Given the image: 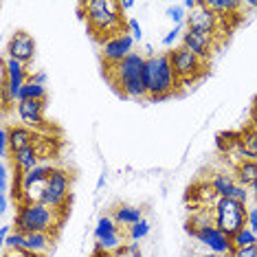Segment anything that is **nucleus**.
Wrapping results in <instances>:
<instances>
[{
  "mask_svg": "<svg viewBox=\"0 0 257 257\" xmlns=\"http://www.w3.org/2000/svg\"><path fill=\"white\" fill-rule=\"evenodd\" d=\"M79 9L84 11L81 18L86 20V27L97 42L103 44L106 40L125 33L127 20H123V11L114 0H88L79 3Z\"/></svg>",
  "mask_w": 257,
  "mask_h": 257,
  "instance_id": "f257e3e1",
  "label": "nucleus"
},
{
  "mask_svg": "<svg viewBox=\"0 0 257 257\" xmlns=\"http://www.w3.org/2000/svg\"><path fill=\"white\" fill-rule=\"evenodd\" d=\"M145 57L141 53H130L121 64L110 68H103V75L114 86L116 92H121L127 99H148V88H145Z\"/></svg>",
  "mask_w": 257,
  "mask_h": 257,
  "instance_id": "f03ea898",
  "label": "nucleus"
},
{
  "mask_svg": "<svg viewBox=\"0 0 257 257\" xmlns=\"http://www.w3.org/2000/svg\"><path fill=\"white\" fill-rule=\"evenodd\" d=\"M145 88L150 101H163L178 90L180 81L172 68L169 53H156L145 57Z\"/></svg>",
  "mask_w": 257,
  "mask_h": 257,
  "instance_id": "7ed1b4c3",
  "label": "nucleus"
},
{
  "mask_svg": "<svg viewBox=\"0 0 257 257\" xmlns=\"http://www.w3.org/2000/svg\"><path fill=\"white\" fill-rule=\"evenodd\" d=\"M66 213L55 211L42 202H22L16 207L14 229L22 233H55L64 224Z\"/></svg>",
  "mask_w": 257,
  "mask_h": 257,
  "instance_id": "20e7f679",
  "label": "nucleus"
},
{
  "mask_svg": "<svg viewBox=\"0 0 257 257\" xmlns=\"http://www.w3.org/2000/svg\"><path fill=\"white\" fill-rule=\"evenodd\" d=\"M213 224L224 233L226 237H233L239 229L246 226V204L231 200V198H218L213 204Z\"/></svg>",
  "mask_w": 257,
  "mask_h": 257,
  "instance_id": "39448f33",
  "label": "nucleus"
},
{
  "mask_svg": "<svg viewBox=\"0 0 257 257\" xmlns=\"http://www.w3.org/2000/svg\"><path fill=\"white\" fill-rule=\"evenodd\" d=\"M71 187H73V176L68 169L57 167L51 178L46 180L44 194L40 198V202L46 204V207L55 209V211L66 213L68 204H71Z\"/></svg>",
  "mask_w": 257,
  "mask_h": 257,
  "instance_id": "423d86ee",
  "label": "nucleus"
},
{
  "mask_svg": "<svg viewBox=\"0 0 257 257\" xmlns=\"http://www.w3.org/2000/svg\"><path fill=\"white\" fill-rule=\"evenodd\" d=\"M169 60H172V68H174V73H176L180 86L194 84V81H198L209 71V64L202 62L200 57H196L189 49H185V46H176L174 51H169Z\"/></svg>",
  "mask_w": 257,
  "mask_h": 257,
  "instance_id": "0eeeda50",
  "label": "nucleus"
},
{
  "mask_svg": "<svg viewBox=\"0 0 257 257\" xmlns=\"http://www.w3.org/2000/svg\"><path fill=\"white\" fill-rule=\"evenodd\" d=\"M185 25H187L189 31L209 36V38H213L215 42H218V38L222 36L220 31H224V25H222V20L218 18V14L209 9L204 0H198V7L191 9L189 14H187V22H185Z\"/></svg>",
  "mask_w": 257,
  "mask_h": 257,
  "instance_id": "6e6552de",
  "label": "nucleus"
},
{
  "mask_svg": "<svg viewBox=\"0 0 257 257\" xmlns=\"http://www.w3.org/2000/svg\"><path fill=\"white\" fill-rule=\"evenodd\" d=\"M187 233L194 235L202 246L209 248V253H218V255H224V257H231L235 253L231 244V237H226L213 222H207V224H196V226H189L187 224Z\"/></svg>",
  "mask_w": 257,
  "mask_h": 257,
  "instance_id": "1a4fd4ad",
  "label": "nucleus"
},
{
  "mask_svg": "<svg viewBox=\"0 0 257 257\" xmlns=\"http://www.w3.org/2000/svg\"><path fill=\"white\" fill-rule=\"evenodd\" d=\"M130 53H134V38L130 33H121V36H114L106 40L101 44V62H103V68H110V66H116L125 60Z\"/></svg>",
  "mask_w": 257,
  "mask_h": 257,
  "instance_id": "9d476101",
  "label": "nucleus"
},
{
  "mask_svg": "<svg viewBox=\"0 0 257 257\" xmlns=\"http://www.w3.org/2000/svg\"><path fill=\"white\" fill-rule=\"evenodd\" d=\"M44 110H46V101L27 99V101L16 103V114H18L20 123L31 127V130H36V132L49 130V123H46V119H44Z\"/></svg>",
  "mask_w": 257,
  "mask_h": 257,
  "instance_id": "9b49d317",
  "label": "nucleus"
},
{
  "mask_svg": "<svg viewBox=\"0 0 257 257\" xmlns=\"http://www.w3.org/2000/svg\"><path fill=\"white\" fill-rule=\"evenodd\" d=\"M180 46L189 49L196 57H200L202 62L209 64L211 62V57H213V51L218 49V42H215L213 38H209V36H202V33H196V31L185 29L183 38H180Z\"/></svg>",
  "mask_w": 257,
  "mask_h": 257,
  "instance_id": "f8f14e48",
  "label": "nucleus"
},
{
  "mask_svg": "<svg viewBox=\"0 0 257 257\" xmlns=\"http://www.w3.org/2000/svg\"><path fill=\"white\" fill-rule=\"evenodd\" d=\"M7 57H14L22 64H27L36 57V40L27 31H16L7 42Z\"/></svg>",
  "mask_w": 257,
  "mask_h": 257,
  "instance_id": "ddd939ff",
  "label": "nucleus"
},
{
  "mask_svg": "<svg viewBox=\"0 0 257 257\" xmlns=\"http://www.w3.org/2000/svg\"><path fill=\"white\" fill-rule=\"evenodd\" d=\"M9 163H11V169L14 172H20V174H27L31 172L33 167H38L42 163V156L36 145H29V148H22V150H16L9 154Z\"/></svg>",
  "mask_w": 257,
  "mask_h": 257,
  "instance_id": "4468645a",
  "label": "nucleus"
},
{
  "mask_svg": "<svg viewBox=\"0 0 257 257\" xmlns=\"http://www.w3.org/2000/svg\"><path fill=\"white\" fill-rule=\"evenodd\" d=\"M38 137H40V132L31 130V127H27L22 123L9 125V148H11V152L29 148V145H36ZM11 152H9V154H11Z\"/></svg>",
  "mask_w": 257,
  "mask_h": 257,
  "instance_id": "2eb2a0df",
  "label": "nucleus"
},
{
  "mask_svg": "<svg viewBox=\"0 0 257 257\" xmlns=\"http://www.w3.org/2000/svg\"><path fill=\"white\" fill-rule=\"evenodd\" d=\"M55 244V235L53 233H27V246L25 250H31L36 255L46 257L51 248Z\"/></svg>",
  "mask_w": 257,
  "mask_h": 257,
  "instance_id": "dca6fc26",
  "label": "nucleus"
},
{
  "mask_svg": "<svg viewBox=\"0 0 257 257\" xmlns=\"http://www.w3.org/2000/svg\"><path fill=\"white\" fill-rule=\"evenodd\" d=\"M204 3L209 9L218 14L222 25H226V18H233V16H237L239 9H244V3H239V0H204Z\"/></svg>",
  "mask_w": 257,
  "mask_h": 257,
  "instance_id": "f3484780",
  "label": "nucleus"
},
{
  "mask_svg": "<svg viewBox=\"0 0 257 257\" xmlns=\"http://www.w3.org/2000/svg\"><path fill=\"white\" fill-rule=\"evenodd\" d=\"M209 185L213 187V191H215L218 198H229L237 183H235L233 172H215L213 176L209 178Z\"/></svg>",
  "mask_w": 257,
  "mask_h": 257,
  "instance_id": "a211bd4d",
  "label": "nucleus"
},
{
  "mask_svg": "<svg viewBox=\"0 0 257 257\" xmlns=\"http://www.w3.org/2000/svg\"><path fill=\"white\" fill-rule=\"evenodd\" d=\"M233 176H235V183L246 187L250 191V187L257 180V161H242L233 167Z\"/></svg>",
  "mask_w": 257,
  "mask_h": 257,
  "instance_id": "6ab92c4d",
  "label": "nucleus"
},
{
  "mask_svg": "<svg viewBox=\"0 0 257 257\" xmlns=\"http://www.w3.org/2000/svg\"><path fill=\"white\" fill-rule=\"evenodd\" d=\"M112 218L116 220V224L119 226H127V229H130V226H134L137 222L143 220V209L132 207V204H121V207L114 209Z\"/></svg>",
  "mask_w": 257,
  "mask_h": 257,
  "instance_id": "aec40b11",
  "label": "nucleus"
},
{
  "mask_svg": "<svg viewBox=\"0 0 257 257\" xmlns=\"http://www.w3.org/2000/svg\"><path fill=\"white\" fill-rule=\"evenodd\" d=\"M237 137H239V143H242L244 152L248 154V159L250 161H257V123L250 121V123L244 127V130L237 132Z\"/></svg>",
  "mask_w": 257,
  "mask_h": 257,
  "instance_id": "412c9836",
  "label": "nucleus"
},
{
  "mask_svg": "<svg viewBox=\"0 0 257 257\" xmlns=\"http://www.w3.org/2000/svg\"><path fill=\"white\" fill-rule=\"evenodd\" d=\"M49 92H46V86L42 84H36L33 79H29L25 86H22L20 95H18V101H27V99H33V101H46Z\"/></svg>",
  "mask_w": 257,
  "mask_h": 257,
  "instance_id": "4be33fe9",
  "label": "nucleus"
},
{
  "mask_svg": "<svg viewBox=\"0 0 257 257\" xmlns=\"http://www.w3.org/2000/svg\"><path fill=\"white\" fill-rule=\"evenodd\" d=\"M231 244L233 248H248V246H257V233H253L248 229V226H244V229H239L235 235L231 237Z\"/></svg>",
  "mask_w": 257,
  "mask_h": 257,
  "instance_id": "5701e85b",
  "label": "nucleus"
},
{
  "mask_svg": "<svg viewBox=\"0 0 257 257\" xmlns=\"http://www.w3.org/2000/svg\"><path fill=\"white\" fill-rule=\"evenodd\" d=\"M112 233H119V224L112 215H101L97 220V226H95V239H101L106 235H112Z\"/></svg>",
  "mask_w": 257,
  "mask_h": 257,
  "instance_id": "b1692460",
  "label": "nucleus"
},
{
  "mask_svg": "<svg viewBox=\"0 0 257 257\" xmlns=\"http://www.w3.org/2000/svg\"><path fill=\"white\" fill-rule=\"evenodd\" d=\"M150 229H152L150 220L143 218L141 222H137L134 226H130V229H127V239H130V242H139V239H143V237L150 235Z\"/></svg>",
  "mask_w": 257,
  "mask_h": 257,
  "instance_id": "393cba45",
  "label": "nucleus"
},
{
  "mask_svg": "<svg viewBox=\"0 0 257 257\" xmlns=\"http://www.w3.org/2000/svg\"><path fill=\"white\" fill-rule=\"evenodd\" d=\"M3 246H5V248H25V246H27V233L14 231V233H11V235L3 242Z\"/></svg>",
  "mask_w": 257,
  "mask_h": 257,
  "instance_id": "a878e982",
  "label": "nucleus"
},
{
  "mask_svg": "<svg viewBox=\"0 0 257 257\" xmlns=\"http://www.w3.org/2000/svg\"><path fill=\"white\" fill-rule=\"evenodd\" d=\"M165 16L174 22V27H178V25H183V22H187V14H185L183 7H169L165 11Z\"/></svg>",
  "mask_w": 257,
  "mask_h": 257,
  "instance_id": "bb28decb",
  "label": "nucleus"
},
{
  "mask_svg": "<svg viewBox=\"0 0 257 257\" xmlns=\"http://www.w3.org/2000/svg\"><path fill=\"white\" fill-rule=\"evenodd\" d=\"M119 257H143L141 248H139V242H130V244H123L119 250H116Z\"/></svg>",
  "mask_w": 257,
  "mask_h": 257,
  "instance_id": "cd10ccee",
  "label": "nucleus"
},
{
  "mask_svg": "<svg viewBox=\"0 0 257 257\" xmlns=\"http://www.w3.org/2000/svg\"><path fill=\"white\" fill-rule=\"evenodd\" d=\"M125 31L134 38V42H141V40H143V27L139 25V20H137V18H127V27H125Z\"/></svg>",
  "mask_w": 257,
  "mask_h": 257,
  "instance_id": "c85d7f7f",
  "label": "nucleus"
},
{
  "mask_svg": "<svg viewBox=\"0 0 257 257\" xmlns=\"http://www.w3.org/2000/svg\"><path fill=\"white\" fill-rule=\"evenodd\" d=\"M9 125H5L3 130H0V154H3V161L9 159Z\"/></svg>",
  "mask_w": 257,
  "mask_h": 257,
  "instance_id": "c756f323",
  "label": "nucleus"
},
{
  "mask_svg": "<svg viewBox=\"0 0 257 257\" xmlns=\"http://www.w3.org/2000/svg\"><path fill=\"white\" fill-rule=\"evenodd\" d=\"M183 33H185V31H183V25L174 27V29H172V31H169V33H167V36H165V38H163V40H161V42H163V46H172L174 42H176V40H180V38H183Z\"/></svg>",
  "mask_w": 257,
  "mask_h": 257,
  "instance_id": "7c9ffc66",
  "label": "nucleus"
},
{
  "mask_svg": "<svg viewBox=\"0 0 257 257\" xmlns=\"http://www.w3.org/2000/svg\"><path fill=\"white\" fill-rule=\"evenodd\" d=\"M248 189H246V187H242V185H235V189H233L231 191V200H237V202H242V204H246L248 202Z\"/></svg>",
  "mask_w": 257,
  "mask_h": 257,
  "instance_id": "2f4dec72",
  "label": "nucleus"
},
{
  "mask_svg": "<svg viewBox=\"0 0 257 257\" xmlns=\"http://www.w3.org/2000/svg\"><path fill=\"white\" fill-rule=\"evenodd\" d=\"M3 257H42V255H36V253L25 250V248H5Z\"/></svg>",
  "mask_w": 257,
  "mask_h": 257,
  "instance_id": "473e14b6",
  "label": "nucleus"
},
{
  "mask_svg": "<svg viewBox=\"0 0 257 257\" xmlns=\"http://www.w3.org/2000/svg\"><path fill=\"white\" fill-rule=\"evenodd\" d=\"M246 226L253 233H257V207H255V204L246 209Z\"/></svg>",
  "mask_w": 257,
  "mask_h": 257,
  "instance_id": "72a5a7b5",
  "label": "nucleus"
},
{
  "mask_svg": "<svg viewBox=\"0 0 257 257\" xmlns=\"http://www.w3.org/2000/svg\"><path fill=\"white\" fill-rule=\"evenodd\" d=\"M231 257H257V246H248V248H237Z\"/></svg>",
  "mask_w": 257,
  "mask_h": 257,
  "instance_id": "f704fd0d",
  "label": "nucleus"
},
{
  "mask_svg": "<svg viewBox=\"0 0 257 257\" xmlns=\"http://www.w3.org/2000/svg\"><path fill=\"white\" fill-rule=\"evenodd\" d=\"M16 229H14V226H11V224H3V226H0V239H3V242H5V239H7L9 235H11V233H14Z\"/></svg>",
  "mask_w": 257,
  "mask_h": 257,
  "instance_id": "c9c22d12",
  "label": "nucleus"
},
{
  "mask_svg": "<svg viewBox=\"0 0 257 257\" xmlns=\"http://www.w3.org/2000/svg\"><path fill=\"white\" fill-rule=\"evenodd\" d=\"M31 79H33V81H36V84H42V86H46V73H44V71L31 73Z\"/></svg>",
  "mask_w": 257,
  "mask_h": 257,
  "instance_id": "e433bc0d",
  "label": "nucleus"
},
{
  "mask_svg": "<svg viewBox=\"0 0 257 257\" xmlns=\"http://www.w3.org/2000/svg\"><path fill=\"white\" fill-rule=\"evenodd\" d=\"M9 209V194H0V213H7Z\"/></svg>",
  "mask_w": 257,
  "mask_h": 257,
  "instance_id": "4c0bfd02",
  "label": "nucleus"
},
{
  "mask_svg": "<svg viewBox=\"0 0 257 257\" xmlns=\"http://www.w3.org/2000/svg\"><path fill=\"white\" fill-rule=\"evenodd\" d=\"M119 7H121V11H130V9H134V3L132 0H121Z\"/></svg>",
  "mask_w": 257,
  "mask_h": 257,
  "instance_id": "58836bf2",
  "label": "nucleus"
},
{
  "mask_svg": "<svg viewBox=\"0 0 257 257\" xmlns=\"http://www.w3.org/2000/svg\"><path fill=\"white\" fill-rule=\"evenodd\" d=\"M92 257H119L116 253H108V250H95Z\"/></svg>",
  "mask_w": 257,
  "mask_h": 257,
  "instance_id": "ea45409f",
  "label": "nucleus"
},
{
  "mask_svg": "<svg viewBox=\"0 0 257 257\" xmlns=\"http://www.w3.org/2000/svg\"><path fill=\"white\" fill-rule=\"evenodd\" d=\"M103 185H106V174H101V176H99V180H97V189H101Z\"/></svg>",
  "mask_w": 257,
  "mask_h": 257,
  "instance_id": "a19ab883",
  "label": "nucleus"
},
{
  "mask_svg": "<svg viewBox=\"0 0 257 257\" xmlns=\"http://www.w3.org/2000/svg\"><path fill=\"white\" fill-rule=\"evenodd\" d=\"M200 257H224V255H218V253H209V250H207V253H204V255H200Z\"/></svg>",
  "mask_w": 257,
  "mask_h": 257,
  "instance_id": "79ce46f5",
  "label": "nucleus"
},
{
  "mask_svg": "<svg viewBox=\"0 0 257 257\" xmlns=\"http://www.w3.org/2000/svg\"><path fill=\"white\" fill-rule=\"evenodd\" d=\"M250 191H253V194H257V180L253 183V187H250Z\"/></svg>",
  "mask_w": 257,
  "mask_h": 257,
  "instance_id": "37998d69",
  "label": "nucleus"
},
{
  "mask_svg": "<svg viewBox=\"0 0 257 257\" xmlns=\"http://www.w3.org/2000/svg\"><path fill=\"white\" fill-rule=\"evenodd\" d=\"M253 202H255V207H257V194H253Z\"/></svg>",
  "mask_w": 257,
  "mask_h": 257,
  "instance_id": "c03bdc74",
  "label": "nucleus"
},
{
  "mask_svg": "<svg viewBox=\"0 0 257 257\" xmlns=\"http://www.w3.org/2000/svg\"><path fill=\"white\" fill-rule=\"evenodd\" d=\"M253 119H257V103H255V114H253Z\"/></svg>",
  "mask_w": 257,
  "mask_h": 257,
  "instance_id": "a18cd8bd",
  "label": "nucleus"
},
{
  "mask_svg": "<svg viewBox=\"0 0 257 257\" xmlns=\"http://www.w3.org/2000/svg\"><path fill=\"white\" fill-rule=\"evenodd\" d=\"M253 123H257V119H253Z\"/></svg>",
  "mask_w": 257,
  "mask_h": 257,
  "instance_id": "49530a36",
  "label": "nucleus"
}]
</instances>
